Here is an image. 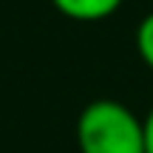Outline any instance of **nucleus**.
<instances>
[{"label": "nucleus", "mask_w": 153, "mask_h": 153, "mask_svg": "<svg viewBox=\"0 0 153 153\" xmlns=\"http://www.w3.org/2000/svg\"><path fill=\"white\" fill-rule=\"evenodd\" d=\"M76 142L82 153H145V128L128 105L97 99L79 114Z\"/></svg>", "instance_id": "f257e3e1"}, {"label": "nucleus", "mask_w": 153, "mask_h": 153, "mask_svg": "<svg viewBox=\"0 0 153 153\" xmlns=\"http://www.w3.org/2000/svg\"><path fill=\"white\" fill-rule=\"evenodd\" d=\"M57 6V11L71 20L79 23H94V20H105L111 17L116 9L122 6V0H51Z\"/></svg>", "instance_id": "f03ea898"}, {"label": "nucleus", "mask_w": 153, "mask_h": 153, "mask_svg": "<svg viewBox=\"0 0 153 153\" xmlns=\"http://www.w3.org/2000/svg\"><path fill=\"white\" fill-rule=\"evenodd\" d=\"M136 51L145 60V65L153 71V11L142 17V23L136 28Z\"/></svg>", "instance_id": "7ed1b4c3"}, {"label": "nucleus", "mask_w": 153, "mask_h": 153, "mask_svg": "<svg viewBox=\"0 0 153 153\" xmlns=\"http://www.w3.org/2000/svg\"><path fill=\"white\" fill-rule=\"evenodd\" d=\"M142 128H145V153H153V105H150L148 116L142 119Z\"/></svg>", "instance_id": "20e7f679"}]
</instances>
